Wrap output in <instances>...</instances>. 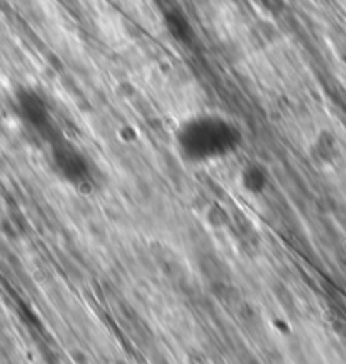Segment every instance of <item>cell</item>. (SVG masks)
Returning <instances> with one entry per match:
<instances>
[{
    "instance_id": "2",
    "label": "cell",
    "mask_w": 346,
    "mask_h": 364,
    "mask_svg": "<svg viewBox=\"0 0 346 364\" xmlns=\"http://www.w3.org/2000/svg\"><path fill=\"white\" fill-rule=\"evenodd\" d=\"M314 154L323 163L335 161V158L338 156V141H336V137L327 131L321 132L318 136L316 143H314Z\"/></svg>"
},
{
    "instance_id": "1",
    "label": "cell",
    "mask_w": 346,
    "mask_h": 364,
    "mask_svg": "<svg viewBox=\"0 0 346 364\" xmlns=\"http://www.w3.org/2000/svg\"><path fill=\"white\" fill-rule=\"evenodd\" d=\"M175 137L180 153L195 163L228 156L239 144V131L234 122L214 112H202L185 119Z\"/></svg>"
}]
</instances>
